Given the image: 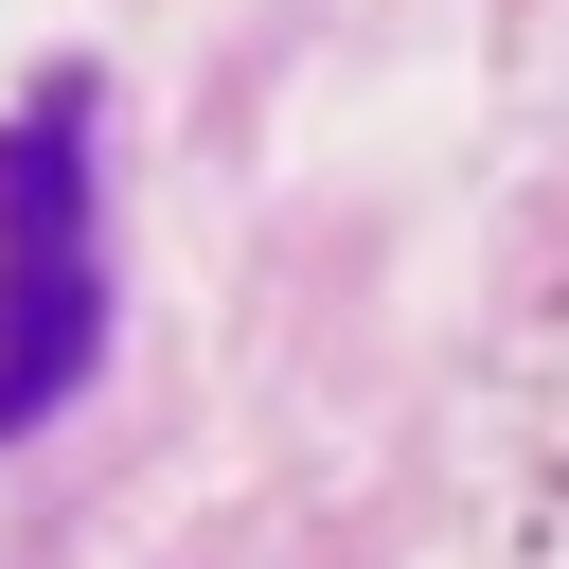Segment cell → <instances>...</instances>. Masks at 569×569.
Segmentation results:
<instances>
[{"label": "cell", "mask_w": 569, "mask_h": 569, "mask_svg": "<svg viewBox=\"0 0 569 569\" xmlns=\"http://www.w3.org/2000/svg\"><path fill=\"white\" fill-rule=\"evenodd\" d=\"M107 373V213H89V71L0 124V445H36Z\"/></svg>", "instance_id": "1"}]
</instances>
